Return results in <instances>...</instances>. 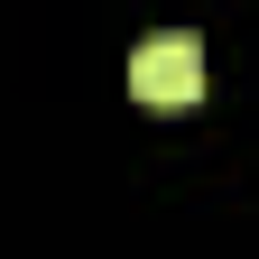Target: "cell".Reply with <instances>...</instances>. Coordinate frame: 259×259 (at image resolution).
<instances>
[{
    "mask_svg": "<svg viewBox=\"0 0 259 259\" xmlns=\"http://www.w3.org/2000/svg\"><path fill=\"white\" fill-rule=\"evenodd\" d=\"M130 93H139V102H157V111L204 102V37H185V28L139 37V56H130Z\"/></svg>",
    "mask_w": 259,
    "mask_h": 259,
    "instance_id": "1",
    "label": "cell"
}]
</instances>
